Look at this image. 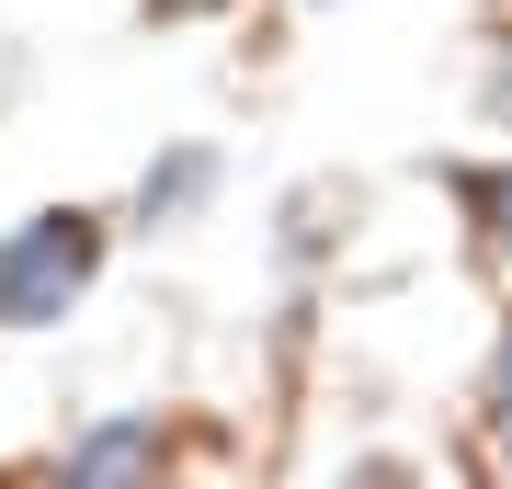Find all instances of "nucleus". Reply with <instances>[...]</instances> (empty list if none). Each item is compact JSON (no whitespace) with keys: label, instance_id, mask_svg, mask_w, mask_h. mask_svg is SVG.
I'll use <instances>...</instances> for the list:
<instances>
[{"label":"nucleus","instance_id":"3","mask_svg":"<svg viewBox=\"0 0 512 489\" xmlns=\"http://www.w3.org/2000/svg\"><path fill=\"white\" fill-rule=\"evenodd\" d=\"M490 410H501V444H512V342H501V376H490Z\"/></svg>","mask_w":512,"mask_h":489},{"label":"nucleus","instance_id":"4","mask_svg":"<svg viewBox=\"0 0 512 489\" xmlns=\"http://www.w3.org/2000/svg\"><path fill=\"white\" fill-rule=\"evenodd\" d=\"M478 194H490V217H501V239H512V171H501V182H478Z\"/></svg>","mask_w":512,"mask_h":489},{"label":"nucleus","instance_id":"2","mask_svg":"<svg viewBox=\"0 0 512 489\" xmlns=\"http://www.w3.org/2000/svg\"><path fill=\"white\" fill-rule=\"evenodd\" d=\"M148 467H160V433H148V421H103V433H80L57 489H148Z\"/></svg>","mask_w":512,"mask_h":489},{"label":"nucleus","instance_id":"1","mask_svg":"<svg viewBox=\"0 0 512 489\" xmlns=\"http://www.w3.org/2000/svg\"><path fill=\"white\" fill-rule=\"evenodd\" d=\"M92 262H103L92 217H23L12 239H0V319H12V330L69 319V296L92 285Z\"/></svg>","mask_w":512,"mask_h":489},{"label":"nucleus","instance_id":"5","mask_svg":"<svg viewBox=\"0 0 512 489\" xmlns=\"http://www.w3.org/2000/svg\"><path fill=\"white\" fill-rule=\"evenodd\" d=\"M490 114H501V126H512V57H501V69H490Z\"/></svg>","mask_w":512,"mask_h":489}]
</instances>
